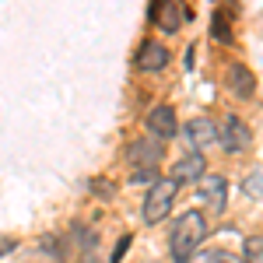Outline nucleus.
Listing matches in <instances>:
<instances>
[{"label": "nucleus", "instance_id": "nucleus-19", "mask_svg": "<svg viewBox=\"0 0 263 263\" xmlns=\"http://www.w3.org/2000/svg\"><path fill=\"white\" fill-rule=\"evenodd\" d=\"M11 249H14V242H11V239H4V242H0V256H4V253H11Z\"/></svg>", "mask_w": 263, "mask_h": 263}, {"label": "nucleus", "instance_id": "nucleus-12", "mask_svg": "<svg viewBox=\"0 0 263 263\" xmlns=\"http://www.w3.org/2000/svg\"><path fill=\"white\" fill-rule=\"evenodd\" d=\"M186 263H235V256L224 249H203V253H193Z\"/></svg>", "mask_w": 263, "mask_h": 263}, {"label": "nucleus", "instance_id": "nucleus-2", "mask_svg": "<svg viewBox=\"0 0 263 263\" xmlns=\"http://www.w3.org/2000/svg\"><path fill=\"white\" fill-rule=\"evenodd\" d=\"M176 193H179V182H172L168 176L158 179L151 186V193L144 197V221L147 224H158L172 211V200H176Z\"/></svg>", "mask_w": 263, "mask_h": 263}, {"label": "nucleus", "instance_id": "nucleus-18", "mask_svg": "<svg viewBox=\"0 0 263 263\" xmlns=\"http://www.w3.org/2000/svg\"><path fill=\"white\" fill-rule=\"evenodd\" d=\"M91 190L102 193V197H112V186H109V182H91Z\"/></svg>", "mask_w": 263, "mask_h": 263}, {"label": "nucleus", "instance_id": "nucleus-9", "mask_svg": "<svg viewBox=\"0 0 263 263\" xmlns=\"http://www.w3.org/2000/svg\"><path fill=\"white\" fill-rule=\"evenodd\" d=\"M203 172H207V162H203V155H197V151H193V155H186V158H179V162L172 165V176H168V179L172 182H200L203 179Z\"/></svg>", "mask_w": 263, "mask_h": 263}, {"label": "nucleus", "instance_id": "nucleus-6", "mask_svg": "<svg viewBox=\"0 0 263 263\" xmlns=\"http://www.w3.org/2000/svg\"><path fill=\"white\" fill-rule=\"evenodd\" d=\"M186 137H190V144H193L197 155H200V151H207V147L218 144V123L211 120V116H193V120L186 123Z\"/></svg>", "mask_w": 263, "mask_h": 263}, {"label": "nucleus", "instance_id": "nucleus-4", "mask_svg": "<svg viewBox=\"0 0 263 263\" xmlns=\"http://www.w3.org/2000/svg\"><path fill=\"white\" fill-rule=\"evenodd\" d=\"M147 134L155 141H172L179 134V120H176V109L172 105H155L147 112Z\"/></svg>", "mask_w": 263, "mask_h": 263}, {"label": "nucleus", "instance_id": "nucleus-8", "mask_svg": "<svg viewBox=\"0 0 263 263\" xmlns=\"http://www.w3.org/2000/svg\"><path fill=\"white\" fill-rule=\"evenodd\" d=\"M224 84L232 88V95H235V99H253V91H256V78H253V70L242 67V63H232V67H228Z\"/></svg>", "mask_w": 263, "mask_h": 263}, {"label": "nucleus", "instance_id": "nucleus-7", "mask_svg": "<svg viewBox=\"0 0 263 263\" xmlns=\"http://www.w3.org/2000/svg\"><path fill=\"white\" fill-rule=\"evenodd\" d=\"M165 63H168V49H165L158 39H144L141 49H137V70H144V74H158Z\"/></svg>", "mask_w": 263, "mask_h": 263}, {"label": "nucleus", "instance_id": "nucleus-17", "mask_svg": "<svg viewBox=\"0 0 263 263\" xmlns=\"http://www.w3.org/2000/svg\"><path fill=\"white\" fill-rule=\"evenodd\" d=\"M246 190H249V193H256V197H260V193H263V176H260V172H256L253 179L246 182Z\"/></svg>", "mask_w": 263, "mask_h": 263}, {"label": "nucleus", "instance_id": "nucleus-15", "mask_svg": "<svg viewBox=\"0 0 263 263\" xmlns=\"http://www.w3.org/2000/svg\"><path fill=\"white\" fill-rule=\"evenodd\" d=\"M130 179L134 182H158V172H155V168H137Z\"/></svg>", "mask_w": 263, "mask_h": 263}, {"label": "nucleus", "instance_id": "nucleus-11", "mask_svg": "<svg viewBox=\"0 0 263 263\" xmlns=\"http://www.w3.org/2000/svg\"><path fill=\"white\" fill-rule=\"evenodd\" d=\"M197 190H200V200H207L218 214L224 211V193H228V186H224L221 176H203L200 182H197Z\"/></svg>", "mask_w": 263, "mask_h": 263}, {"label": "nucleus", "instance_id": "nucleus-10", "mask_svg": "<svg viewBox=\"0 0 263 263\" xmlns=\"http://www.w3.org/2000/svg\"><path fill=\"white\" fill-rule=\"evenodd\" d=\"M151 18L158 21L165 32H179L182 21L190 18V11H186L182 4H176V0H168V4H158V7H151Z\"/></svg>", "mask_w": 263, "mask_h": 263}, {"label": "nucleus", "instance_id": "nucleus-16", "mask_svg": "<svg viewBox=\"0 0 263 263\" xmlns=\"http://www.w3.org/2000/svg\"><path fill=\"white\" fill-rule=\"evenodd\" d=\"M126 246H130V235H123L120 242H116V249H112V256H109V263H120L123 253H126Z\"/></svg>", "mask_w": 263, "mask_h": 263}, {"label": "nucleus", "instance_id": "nucleus-14", "mask_svg": "<svg viewBox=\"0 0 263 263\" xmlns=\"http://www.w3.org/2000/svg\"><path fill=\"white\" fill-rule=\"evenodd\" d=\"M211 28H214V35H218L221 42H232V32H228V18H224V14H218Z\"/></svg>", "mask_w": 263, "mask_h": 263}, {"label": "nucleus", "instance_id": "nucleus-1", "mask_svg": "<svg viewBox=\"0 0 263 263\" xmlns=\"http://www.w3.org/2000/svg\"><path fill=\"white\" fill-rule=\"evenodd\" d=\"M203 235H207V218H203L200 211H186L176 218L172 224V235H168V246H172V256L176 263H186L193 253H197V246L203 242Z\"/></svg>", "mask_w": 263, "mask_h": 263}, {"label": "nucleus", "instance_id": "nucleus-3", "mask_svg": "<svg viewBox=\"0 0 263 263\" xmlns=\"http://www.w3.org/2000/svg\"><path fill=\"white\" fill-rule=\"evenodd\" d=\"M218 144H221L228 155H239V151H246V147L253 144V134H249V126H246L235 112H228V116L218 123Z\"/></svg>", "mask_w": 263, "mask_h": 263}, {"label": "nucleus", "instance_id": "nucleus-13", "mask_svg": "<svg viewBox=\"0 0 263 263\" xmlns=\"http://www.w3.org/2000/svg\"><path fill=\"white\" fill-rule=\"evenodd\" d=\"M242 256H246V263H263V235H253V239H246Z\"/></svg>", "mask_w": 263, "mask_h": 263}, {"label": "nucleus", "instance_id": "nucleus-5", "mask_svg": "<svg viewBox=\"0 0 263 263\" xmlns=\"http://www.w3.org/2000/svg\"><path fill=\"white\" fill-rule=\"evenodd\" d=\"M162 155H165V144L155 141V137H141V141L130 144V151H126V158H130L134 168H158Z\"/></svg>", "mask_w": 263, "mask_h": 263}]
</instances>
